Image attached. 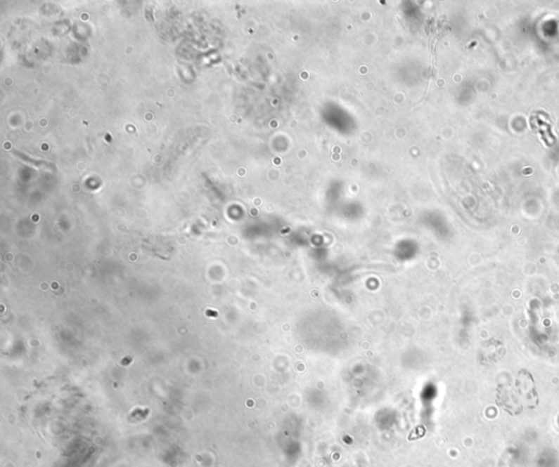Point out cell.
I'll use <instances>...</instances> for the list:
<instances>
[{
  "label": "cell",
  "instance_id": "1",
  "mask_svg": "<svg viewBox=\"0 0 559 467\" xmlns=\"http://www.w3.org/2000/svg\"><path fill=\"white\" fill-rule=\"evenodd\" d=\"M539 402L534 378L527 369H521L515 378L496 388V404L511 416L535 409Z\"/></svg>",
  "mask_w": 559,
  "mask_h": 467
}]
</instances>
